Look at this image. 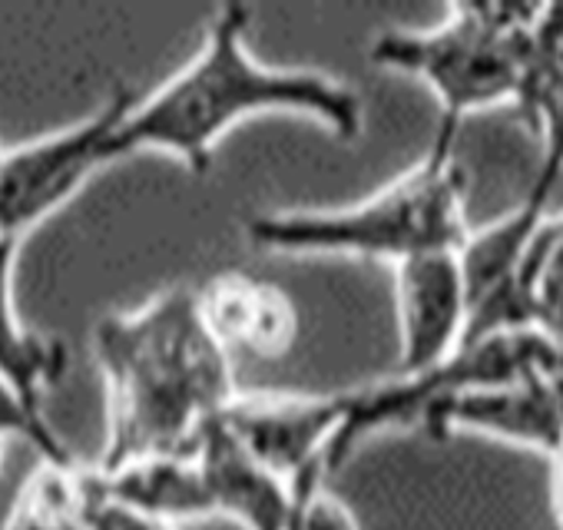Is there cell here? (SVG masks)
<instances>
[{"mask_svg": "<svg viewBox=\"0 0 563 530\" xmlns=\"http://www.w3.org/2000/svg\"><path fill=\"white\" fill-rule=\"evenodd\" d=\"M136 97L117 90L90 117L4 150L0 159V235L24 239L64 209L103 166L117 163V126Z\"/></svg>", "mask_w": 563, "mask_h": 530, "instance_id": "5", "label": "cell"}, {"mask_svg": "<svg viewBox=\"0 0 563 530\" xmlns=\"http://www.w3.org/2000/svg\"><path fill=\"white\" fill-rule=\"evenodd\" d=\"M537 18L527 4H457L434 27L382 31L372 64L421 80L441 107L438 126L461 130L477 110L517 103Z\"/></svg>", "mask_w": 563, "mask_h": 530, "instance_id": "4", "label": "cell"}, {"mask_svg": "<svg viewBox=\"0 0 563 530\" xmlns=\"http://www.w3.org/2000/svg\"><path fill=\"white\" fill-rule=\"evenodd\" d=\"M90 530H159V527L150 523V520L133 517V514H126V510H120V507H110V504H107V507L93 517Z\"/></svg>", "mask_w": 563, "mask_h": 530, "instance_id": "17", "label": "cell"}, {"mask_svg": "<svg viewBox=\"0 0 563 530\" xmlns=\"http://www.w3.org/2000/svg\"><path fill=\"white\" fill-rule=\"evenodd\" d=\"M421 431L431 438H448L454 431L487 434L550 457L563 444V401L540 365L441 398L421 418Z\"/></svg>", "mask_w": 563, "mask_h": 530, "instance_id": "8", "label": "cell"}, {"mask_svg": "<svg viewBox=\"0 0 563 530\" xmlns=\"http://www.w3.org/2000/svg\"><path fill=\"white\" fill-rule=\"evenodd\" d=\"M457 133L434 126L424 156L358 202L252 216L245 222L249 242L272 255H349L385 265L421 252L461 249L471 225Z\"/></svg>", "mask_w": 563, "mask_h": 530, "instance_id": "3", "label": "cell"}, {"mask_svg": "<svg viewBox=\"0 0 563 530\" xmlns=\"http://www.w3.org/2000/svg\"><path fill=\"white\" fill-rule=\"evenodd\" d=\"M24 239L0 235V382H8L34 411L47 415V395L67 375V349L60 339L24 325L14 299L18 255Z\"/></svg>", "mask_w": 563, "mask_h": 530, "instance_id": "12", "label": "cell"}, {"mask_svg": "<svg viewBox=\"0 0 563 530\" xmlns=\"http://www.w3.org/2000/svg\"><path fill=\"white\" fill-rule=\"evenodd\" d=\"M4 150H8V146H0V159H4Z\"/></svg>", "mask_w": 563, "mask_h": 530, "instance_id": "19", "label": "cell"}, {"mask_svg": "<svg viewBox=\"0 0 563 530\" xmlns=\"http://www.w3.org/2000/svg\"><path fill=\"white\" fill-rule=\"evenodd\" d=\"M517 113L540 136V163L527 196L550 202V192L563 176V84H550L523 93L517 100Z\"/></svg>", "mask_w": 563, "mask_h": 530, "instance_id": "14", "label": "cell"}, {"mask_svg": "<svg viewBox=\"0 0 563 530\" xmlns=\"http://www.w3.org/2000/svg\"><path fill=\"white\" fill-rule=\"evenodd\" d=\"M398 372L418 375L448 362L467 335V286L457 249L421 252L391 265Z\"/></svg>", "mask_w": 563, "mask_h": 530, "instance_id": "7", "label": "cell"}, {"mask_svg": "<svg viewBox=\"0 0 563 530\" xmlns=\"http://www.w3.org/2000/svg\"><path fill=\"white\" fill-rule=\"evenodd\" d=\"M550 464H553V474H550L547 497H550L553 523H556V530H563V444H560V451H556V454H550Z\"/></svg>", "mask_w": 563, "mask_h": 530, "instance_id": "18", "label": "cell"}, {"mask_svg": "<svg viewBox=\"0 0 563 530\" xmlns=\"http://www.w3.org/2000/svg\"><path fill=\"white\" fill-rule=\"evenodd\" d=\"M192 457L202 471L212 517H229L242 523V530H286L292 484L255 461L222 418L206 424L192 444Z\"/></svg>", "mask_w": 563, "mask_h": 530, "instance_id": "10", "label": "cell"}, {"mask_svg": "<svg viewBox=\"0 0 563 530\" xmlns=\"http://www.w3.org/2000/svg\"><path fill=\"white\" fill-rule=\"evenodd\" d=\"M249 21L252 11L239 4L219 8L209 18L192 60L123 113L113 140L117 159L166 153L189 173H206L225 133L265 113L306 117L339 140L362 133L365 103L355 87L322 70L255 60L249 51Z\"/></svg>", "mask_w": 563, "mask_h": 530, "instance_id": "1", "label": "cell"}, {"mask_svg": "<svg viewBox=\"0 0 563 530\" xmlns=\"http://www.w3.org/2000/svg\"><path fill=\"white\" fill-rule=\"evenodd\" d=\"M107 438L97 467L186 454L235 398L229 352L206 329L196 289L156 292L93 329Z\"/></svg>", "mask_w": 563, "mask_h": 530, "instance_id": "2", "label": "cell"}, {"mask_svg": "<svg viewBox=\"0 0 563 530\" xmlns=\"http://www.w3.org/2000/svg\"><path fill=\"white\" fill-rule=\"evenodd\" d=\"M0 441H4V444L24 441L47 464H74V461H80L64 444V438L57 434V428L51 424V418L41 415V411H34L8 382H0Z\"/></svg>", "mask_w": 563, "mask_h": 530, "instance_id": "15", "label": "cell"}, {"mask_svg": "<svg viewBox=\"0 0 563 530\" xmlns=\"http://www.w3.org/2000/svg\"><path fill=\"white\" fill-rule=\"evenodd\" d=\"M107 507L97 464H47L24 481L0 530H90Z\"/></svg>", "mask_w": 563, "mask_h": 530, "instance_id": "13", "label": "cell"}, {"mask_svg": "<svg viewBox=\"0 0 563 530\" xmlns=\"http://www.w3.org/2000/svg\"><path fill=\"white\" fill-rule=\"evenodd\" d=\"M349 391H235L219 415L235 441L282 481L325 467V454L345 421Z\"/></svg>", "mask_w": 563, "mask_h": 530, "instance_id": "6", "label": "cell"}, {"mask_svg": "<svg viewBox=\"0 0 563 530\" xmlns=\"http://www.w3.org/2000/svg\"><path fill=\"white\" fill-rule=\"evenodd\" d=\"M196 306L225 352H245L255 358H282L299 335V309L265 279L245 273H219L196 289Z\"/></svg>", "mask_w": 563, "mask_h": 530, "instance_id": "9", "label": "cell"}, {"mask_svg": "<svg viewBox=\"0 0 563 530\" xmlns=\"http://www.w3.org/2000/svg\"><path fill=\"white\" fill-rule=\"evenodd\" d=\"M159 530H179V527H159Z\"/></svg>", "mask_w": 563, "mask_h": 530, "instance_id": "20", "label": "cell"}, {"mask_svg": "<svg viewBox=\"0 0 563 530\" xmlns=\"http://www.w3.org/2000/svg\"><path fill=\"white\" fill-rule=\"evenodd\" d=\"M550 84H563V4L540 8V18L530 31L527 74H523L520 97L537 87H550Z\"/></svg>", "mask_w": 563, "mask_h": 530, "instance_id": "16", "label": "cell"}, {"mask_svg": "<svg viewBox=\"0 0 563 530\" xmlns=\"http://www.w3.org/2000/svg\"><path fill=\"white\" fill-rule=\"evenodd\" d=\"M103 500L156 527H179L183 520L212 517L202 471L186 454H150L117 467H97Z\"/></svg>", "mask_w": 563, "mask_h": 530, "instance_id": "11", "label": "cell"}]
</instances>
